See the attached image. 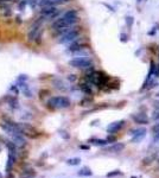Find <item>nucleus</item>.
<instances>
[{
    "label": "nucleus",
    "mask_w": 159,
    "mask_h": 178,
    "mask_svg": "<svg viewBox=\"0 0 159 178\" xmlns=\"http://www.w3.org/2000/svg\"><path fill=\"white\" fill-rule=\"evenodd\" d=\"M79 21V13L76 10H69L67 12H64L62 16H60L57 19L51 24L52 30L58 31L62 29H67V27H71L75 26V24Z\"/></svg>",
    "instance_id": "1"
},
{
    "label": "nucleus",
    "mask_w": 159,
    "mask_h": 178,
    "mask_svg": "<svg viewBox=\"0 0 159 178\" xmlns=\"http://www.w3.org/2000/svg\"><path fill=\"white\" fill-rule=\"evenodd\" d=\"M71 101L67 96H54L48 100V106L54 109H63L70 107Z\"/></svg>",
    "instance_id": "2"
},
{
    "label": "nucleus",
    "mask_w": 159,
    "mask_h": 178,
    "mask_svg": "<svg viewBox=\"0 0 159 178\" xmlns=\"http://www.w3.org/2000/svg\"><path fill=\"white\" fill-rule=\"evenodd\" d=\"M45 19L40 16V18H38V20H36L32 24V26L30 27V31L27 33V39L30 42H35L40 37V33L43 31V21Z\"/></svg>",
    "instance_id": "3"
},
{
    "label": "nucleus",
    "mask_w": 159,
    "mask_h": 178,
    "mask_svg": "<svg viewBox=\"0 0 159 178\" xmlns=\"http://www.w3.org/2000/svg\"><path fill=\"white\" fill-rule=\"evenodd\" d=\"M69 65L77 68V69H82V70H87V69H93L94 63L93 61L88 57H75V58L69 61Z\"/></svg>",
    "instance_id": "4"
},
{
    "label": "nucleus",
    "mask_w": 159,
    "mask_h": 178,
    "mask_svg": "<svg viewBox=\"0 0 159 178\" xmlns=\"http://www.w3.org/2000/svg\"><path fill=\"white\" fill-rule=\"evenodd\" d=\"M79 36H80L79 29L74 26V27H73L70 31H68L67 33H64V35L60 36L58 43H60V44H71L73 42L77 40Z\"/></svg>",
    "instance_id": "5"
},
{
    "label": "nucleus",
    "mask_w": 159,
    "mask_h": 178,
    "mask_svg": "<svg viewBox=\"0 0 159 178\" xmlns=\"http://www.w3.org/2000/svg\"><path fill=\"white\" fill-rule=\"evenodd\" d=\"M40 16L44 19H57L60 17V11L56 6H44L40 10Z\"/></svg>",
    "instance_id": "6"
},
{
    "label": "nucleus",
    "mask_w": 159,
    "mask_h": 178,
    "mask_svg": "<svg viewBox=\"0 0 159 178\" xmlns=\"http://www.w3.org/2000/svg\"><path fill=\"white\" fill-rule=\"evenodd\" d=\"M18 125H19L23 134L26 136V137H29V138L35 139V138H38L40 136L39 132H38L33 126H31V125H29V123H20V122H18Z\"/></svg>",
    "instance_id": "7"
},
{
    "label": "nucleus",
    "mask_w": 159,
    "mask_h": 178,
    "mask_svg": "<svg viewBox=\"0 0 159 178\" xmlns=\"http://www.w3.org/2000/svg\"><path fill=\"white\" fill-rule=\"evenodd\" d=\"M146 133H147V130L145 127H138V128H134L129 132V134L132 136V142L133 144H138L140 142L142 139L146 137Z\"/></svg>",
    "instance_id": "8"
},
{
    "label": "nucleus",
    "mask_w": 159,
    "mask_h": 178,
    "mask_svg": "<svg viewBox=\"0 0 159 178\" xmlns=\"http://www.w3.org/2000/svg\"><path fill=\"white\" fill-rule=\"evenodd\" d=\"M126 121L125 120H118V121H114L112 123H109L107 126V133L108 134H115L117 132H119L120 130L125 126Z\"/></svg>",
    "instance_id": "9"
},
{
    "label": "nucleus",
    "mask_w": 159,
    "mask_h": 178,
    "mask_svg": "<svg viewBox=\"0 0 159 178\" xmlns=\"http://www.w3.org/2000/svg\"><path fill=\"white\" fill-rule=\"evenodd\" d=\"M125 147H126V145L123 142H115V144L111 145L109 147H107L104 151L109 152V153H119V152L125 150Z\"/></svg>",
    "instance_id": "10"
},
{
    "label": "nucleus",
    "mask_w": 159,
    "mask_h": 178,
    "mask_svg": "<svg viewBox=\"0 0 159 178\" xmlns=\"http://www.w3.org/2000/svg\"><path fill=\"white\" fill-rule=\"evenodd\" d=\"M132 119L136 123H141V125H146L148 122V118L146 117V114L144 113H137V114H132Z\"/></svg>",
    "instance_id": "11"
},
{
    "label": "nucleus",
    "mask_w": 159,
    "mask_h": 178,
    "mask_svg": "<svg viewBox=\"0 0 159 178\" xmlns=\"http://www.w3.org/2000/svg\"><path fill=\"white\" fill-rule=\"evenodd\" d=\"M17 161V157L14 153H10L8 152V157H7V164H6V172H11L12 169H13V165L16 164Z\"/></svg>",
    "instance_id": "12"
},
{
    "label": "nucleus",
    "mask_w": 159,
    "mask_h": 178,
    "mask_svg": "<svg viewBox=\"0 0 159 178\" xmlns=\"http://www.w3.org/2000/svg\"><path fill=\"white\" fill-rule=\"evenodd\" d=\"M69 0H40L39 6L44 7V6H56V5H61L64 2H68Z\"/></svg>",
    "instance_id": "13"
},
{
    "label": "nucleus",
    "mask_w": 159,
    "mask_h": 178,
    "mask_svg": "<svg viewBox=\"0 0 159 178\" xmlns=\"http://www.w3.org/2000/svg\"><path fill=\"white\" fill-rule=\"evenodd\" d=\"M12 141L19 147H23L26 145V139L24 138V134H18L16 137H12Z\"/></svg>",
    "instance_id": "14"
},
{
    "label": "nucleus",
    "mask_w": 159,
    "mask_h": 178,
    "mask_svg": "<svg viewBox=\"0 0 159 178\" xmlns=\"http://www.w3.org/2000/svg\"><path fill=\"white\" fill-rule=\"evenodd\" d=\"M92 84H89V83H82V84H80V89H81V92H83L86 95H88V96H92L93 95V90H92V87H90Z\"/></svg>",
    "instance_id": "15"
},
{
    "label": "nucleus",
    "mask_w": 159,
    "mask_h": 178,
    "mask_svg": "<svg viewBox=\"0 0 159 178\" xmlns=\"http://www.w3.org/2000/svg\"><path fill=\"white\" fill-rule=\"evenodd\" d=\"M36 176H37V172H36L35 170L30 169V170H25V171H23V172L20 173L19 178H35Z\"/></svg>",
    "instance_id": "16"
},
{
    "label": "nucleus",
    "mask_w": 159,
    "mask_h": 178,
    "mask_svg": "<svg viewBox=\"0 0 159 178\" xmlns=\"http://www.w3.org/2000/svg\"><path fill=\"white\" fill-rule=\"evenodd\" d=\"M152 133H153V142L157 144L159 141V121H157V123L152 126Z\"/></svg>",
    "instance_id": "17"
},
{
    "label": "nucleus",
    "mask_w": 159,
    "mask_h": 178,
    "mask_svg": "<svg viewBox=\"0 0 159 178\" xmlns=\"http://www.w3.org/2000/svg\"><path fill=\"white\" fill-rule=\"evenodd\" d=\"M88 142L95 145V146H106L108 144L107 139H89Z\"/></svg>",
    "instance_id": "18"
},
{
    "label": "nucleus",
    "mask_w": 159,
    "mask_h": 178,
    "mask_svg": "<svg viewBox=\"0 0 159 178\" xmlns=\"http://www.w3.org/2000/svg\"><path fill=\"white\" fill-rule=\"evenodd\" d=\"M5 144H6V147H7V150H8V152L10 153H17V145L11 140V141H8V140H5Z\"/></svg>",
    "instance_id": "19"
},
{
    "label": "nucleus",
    "mask_w": 159,
    "mask_h": 178,
    "mask_svg": "<svg viewBox=\"0 0 159 178\" xmlns=\"http://www.w3.org/2000/svg\"><path fill=\"white\" fill-rule=\"evenodd\" d=\"M77 176H80V177H90V176H93V171L88 167H83V169L79 170Z\"/></svg>",
    "instance_id": "20"
},
{
    "label": "nucleus",
    "mask_w": 159,
    "mask_h": 178,
    "mask_svg": "<svg viewBox=\"0 0 159 178\" xmlns=\"http://www.w3.org/2000/svg\"><path fill=\"white\" fill-rule=\"evenodd\" d=\"M7 103H8V105H10V107H11V108H13V109L19 108V102H18L17 98H13V96L8 98V99H7Z\"/></svg>",
    "instance_id": "21"
},
{
    "label": "nucleus",
    "mask_w": 159,
    "mask_h": 178,
    "mask_svg": "<svg viewBox=\"0 0 159 178\" xmlns=\"http://www.w3.org/2000/svg\"><path fill=\"white\" fill-rule=\"evenodd\" d=\"M67 164L70 165V166H76V165H80L81 164V159L80 158H70L67 160Z\"/></svg>",
    "instance_id": "22"
},
{
    "label": "nucleus",
    "mask_w": 159,
    "mask_h": 178,
    "mask_svg": "<svg viewBox=\"0 0 159 178\" xmlns=\"http://www.w3.org/2000/svg\"><path fill=\"white\" fill-rule=\"evenodd\" d=\"M125 21H126V25H127V27H132L133 26V24H134V18L132 17V16H126V18H125Z\"/></svg>",
    "instance_id": "23"
},
{
    "label": "nucleus",
    "mask_w": 159,
    "mask_h": 178,
    "mask_svg": "<svg viewBox=\"0 0 159 178\" xmlns=\"http://www.w3.org/2000/svg\"><path fill=\"white\" fill-rule=\"evenodd\" d=\"M58 133H60L61 138L65 139V140L70 139V133H68L65 130H60V131H58Z\"/></svg>",
    "instance_id": "24"
},
{
    "label": "nucleus",
    "mask_w": 159,
    "mask_h": 178,
    "mask_svg": "<svg viewBox=\"0 0 159 178\" xmlns=\"http://www.w3.org/2000/svg\"><path fill=\"white\" fill-rule=\"evenodd\" d=\"M120 175H122V172H121V171H119V170H115V171L108 172V173L106 175V177H107V178H112V177H117V176H120Z\"/></svg>",
    "instance_id": "25"
},
{
    "label": "nucleus",
    "mask_w": 159,
    "mask_h": 178,
    "mask_svg": "<svg viewBox=\"0 0 159 178\" xmlns=\"http://www.w3.org/2000/svg\"><path fill=\"white\" fill-rule=\"evenodd\" d=\"M152 119H153L154 121H159V109H156V111L153 112V114H152Z\"/></svg>",
    "instance_id": "26"
},
{
    "label": "nucleus",
    "mask_w": 159,
    "mask_h": 178,
    "mask_svg": "<svg viewBox=\"0 0 159 178\" xmlns=\"http://www.w3.org/2000/svg\"><path fill=\"white\" fill-rule=\"evenodd\" d=\"M120 40H121V42H123V43H126V42L128 40V36H127L126 33H123V32H122V33H120Z\"/></svg>",
    "instance_id": "27"
},
{
    "label": "nucleus",
    "mask_w": 159,
    "mask_h": 178,
    "mask_svg": "<svg viewBox=\"0 0 159 178\" xmlns=\"http://www.w3.org/2000/svg\"><path fill=\"white\" fill-rule=\"evenodd\" d=\"M27 81V76L26 75H20L18 77V82H26Z\"/></svg>",
    "instance_id": "28"
},
{
    "label": "nucleus",
    "mask_w": 159,
    "mask_h": 178,
    "mask_svg": "<svg viewBox=\"0 0 159 178\" xmlns=\"http://www.w3.org/2000/svg\"><path fill=\"white\" fill-rule=\"evenodd\" d=\"M115 140H117V138L114 136H112V134H109V137H107V141L108 142H114Z\"/></svg>",
    "instance_id": "29"
},
{
    "label": "nucleus",
    "mask_w": 159,
    "mask_h": 178,
    "mask_svg": "<svg viewBox=\"0 0 159 178\" xmlns=\"http://www.w3.org/2000/svg\"><path fill=\"white\" fill-rule=\"evenodd\" d=\"M68 80L70 82H74V81H76V76L75 75H68Z\"/></svg>",
    "instance_id": "30"
},
{
    "label": "nucleus",
    "mask_w": 159,
    "mask_h": 178,
    "mask_svg": "<svg viewBox=\"0 0 159 178\" xmlns=\"http://www.w3.org/2000/svg\"><path fill=\"white\" fill-rule=\"evenodd\" d=\"M11 90H13L16 94H18L19 92H18V89H17V86H13V87H11Z\"/></svg>",
    "instance_id": "31"
},
{
    "label": "nucleus",
    "mask_w": 159,
    "mask_h": 178,
    "mask_svg": "<svg viewBox=\"0 0 159 178\" xmlns=\"http://www.w3.org/2000/svg\"><path fill=\"white\" fill-rule=\"evenodd\" d=\"M80 148L81 150H89V146H87V145H80Z\"/></svg>",
    "instance_id": "32"
},
{
    "label": "nucleus",
    "mask_w": 159,
    "mask_h": 178,
    "mask_svg": "<svg viewBox=\"0 0 159 178\" xmlns=\"http://www.w3.org/2000/svg\"><path fill=\"white\" fill-rule=\"evenodd\" d=\"M6 178H14V176H13V175H11V172H8V173H7V177Z\"/></svg>",
    "instance_id": "33"
},
{
    "label": "nucleus",
    "mask_w": 159,
    "mask_h": 178,
    "mask_svg": "<svg viewBox=\"0 0 159 178\" xmlns=\"http://www.w3.org/2000/svg\"><path fill=\"white\" fill-rule=\"evenodd\" d=\"M156 96H157V99L159 100V92H158V93H157V94H156Z\"/></svg>",
    "instance_id": "34"
},
{
    "label": "nucleus",
    "mask_w": 159,
    "mask_h": 178,
    "mask_svg": "<svg viewBox=\"0 0 159 178\" xmlns=\"http://www.w3.org/2000/svg\"><path fill=\"white\" fill-rule=\"evenodd\" d=\"M0 178H4V177H2V175H1V173H0Z\"/></svg>",
    "instance_id": "35"
},
{
    "label": "nucleus",
    "mask_w": 159,
    "mask_h": 178,
    "mask_svg": "<svg viewBox=\"0 0 159 178\" xmlns=\"http://www.w3.org/2000/svg\"><path fill=\"white\" fill-rule=\"evenodd\" d=\"M137 1H138V2H140V1H142V0H137Z\"/></svg>",
    "instance_id": "36"
},
{
    "label": "nucleus",
    "mask_w": 159,
    "mask_h": 178,
    "mask_svg": "<svg viewBox=\"0 0 159 178\" xmlns=\"http://www.w3.org/2000/svg\"><path fill=\"white\" fill-rule=\"evenodd\" d=\"M157 144H159V141H158V142H157Z\"/></svg>",
    "instance_id": "37"
}]
</instances>
